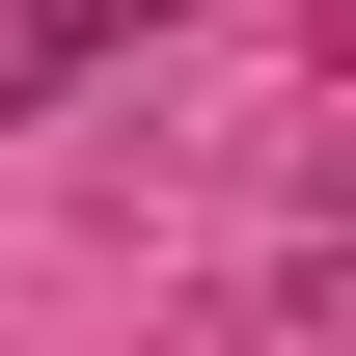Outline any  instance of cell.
Segmentation results:
<instances>
[{
    "instance_id": "6da1fadb",
    "label": "cell",
    "mask_w": 356,
    "mask_h": 356,
    "mask_svg": "<svg viewBox=\"0 0 356 356\" xmlns=\"http://www.w3.org/2000/svg\"><path fill=\"white\" fill-rule=\"evenodd\" d=\"M83 28H137V0H0V110H55V83H83Z\"/></svg>"
}]
</instances>
